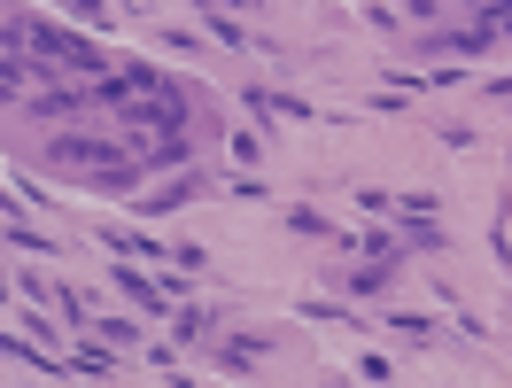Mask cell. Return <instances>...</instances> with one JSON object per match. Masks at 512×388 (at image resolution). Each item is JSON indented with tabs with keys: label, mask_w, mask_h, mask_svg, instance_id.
<instances>
[{
	"label": "cell",
	"mask_w": 512,
	"mask_h": 388,
	"mask_svg": "<svg viewBox=\"0 0 512 388\" xmlns=\"http://www.w3.org/2000/svg\"><path fill=\"white\" fill-rule=\"evenodd\" d=\"M225 194H233V202H272V187H264V179H249V171H241V179H225Z\"/></svg>",
	"instance_id": "15"
},
{
	"label": "cell",
	"mask_w": 512,
	"mask_h": 388,
	"mask_svg": "<svg viewBox=\"0 0 512 388\" xmlns=\"http://www.w3.org/2000/svg\"><path fill=\"white\" fill-rule=\"evenodd\" d=\"M396 272H404V264H381V257H365V264H350V272H342V288H350V295H381L388 280H396Z\"/></svg>",
	"instance_id": "6"
},
{
	"label": "cell",
	"mask_w": 512,
	"mask_h": 388,
	"mask_svg": "<svg viewBox=\"0 0 512 388\" xmlns=\"http://www.w3.org/2000/svg\"><path fill=\"white\" fill-rule=\"evenodd\" d=\"M171 342H179V350H202V342H218V319H210V311H179V319H171Z\"/></svg>",
	"instance_id": "8"
},
{
	"label": "cell",
	"mask_w": 512,
	"mask_h": 388,
	"mask_svg": "<svg viewBox=\"0 0 512 388\" xmlns=\"http://www.w3.org/2000/svg\"><path fill=\"white\" fill-rule=\"evenodd\" d=\"M117 288H125L132 303L148 311V319H163V288H156V280H148V272H132V264H117Z\"/></svg>",
	"instance_id": "9"
},
{
	"label": "cell",
	"mask_w": 512,
	"mask_h": 388,
	"mask_svg": "<svg viewBox=\"0 0 512 388\" xmlns=\"http://www.w3.org/2000/svg\"><path fill=\"white\" fill-rule=\"evenodd\" d=\"M94 233H101V249H117V257H148V264H163V249H156L140 226H94Z\"/></svg>",
	"instance_id": "5"
},
{
	"label": "cell",
	"mask_w": 512,
	"mask_h": 388,
	"mask_svg": "<svg viewBox=\"0 0 512 388\" xmlns=\"http://www.w3.org/2000/svg\"><path fill=\"white\" fill-rule=\"evenodd\" d=\"M202 16H210V39H225V47H256V39L241 32V24H233V16H225V8H202Z\"/></svg>",
	"instance_id": "11"
},
{
	"label": "cell",
	"mask_w": 512,
	"mask_h": 388,
	"mask_svg": "<svg viewBox=\"0 0 512 388\" xmlns=\"http://www.w3.org/2000/svg\"><path fill=\"white\" fill-rule=\"evenodd\" d=\"M8 241H16V249H39V257H55V241H47V233H32L24 218H8Z\"/></svg>",
	"instance_id": "14"
},
{
	"label": "cell",
	"mask_w": 512,
	"mask_h": 388,
	"mask_svg": "<svg viewBox=\"0 0 512 388\" xmlns=\"http://www.w3.org/2000/svg\"><path fill=\"white\" fill-rule=\"evenodd\" d=\"M388 326H396L404 342H435V319H419V311H388Z\"/></svg>",
	"instance_id": "12"
},
{
	"label": "cell",
	"mask_w": 512,
	"mask_h": 388,
	"mask_svg": "<svg viewBox=\"0 0 512 388\" xmlns=\"http://www.w3.org/2000/svg\"><path fill=\"white\" fill-rule=\"evenodd\" d=\"M86 101H94V86H55V94H32L24 109H32V117H70V109H86Z\"/></svg>",
	"instance_id": "7"
},
{
	"label": "cell",
	"mask_w": 512,
	"mask_h": 388,
	"mask_svg": "<svg viewBox=\"0 0 512 388\" xmlns=\"http://www.w3.org/2000/svg\"><path fill=\"white\" fill-rule=\"evenodd\" d=\"M357 210H365V218H396V194H381V187H365V194H357Z\"/></svg>",
	"instance_id": "16"
},
{
	"label": "cell",
	"mask_w": 512,
	"mask_h": 388,
	"mask_svg": "<svg viewBox=\"0 0 512 388\" xmlns=\"http://www.w3.org/2000/svg\"><path fill=\"white\" fill-rule=\"evenodd\" d=\"M86 334H101V342H117V350H132V342H140V326H132V319H94Z\"/></svg>",
	"instance_id": "13"
},
{
	"label": "cell",
	"mask_w": 512,
	"mask_h": 388,
	"mask_svg": "<svg viewBox=\"0 0 512 388\" xmlns=\"http://www.w3.org/2000/svg\"><path fill=\"white\" fill-rule=\"evenodd\" d=\"M202 187H210V171H179L171 187H156L148 202H132V210H140V218H171V210H187V202H194Z\"/></svg>",
	"instance_id": "3"
},
{
	"label": "cell",
	"mask_w": 512,
	"mask_h": 388,
	"mask_svg": "<svg viewBox=\"0 0 512 388\" xmlns=\"http://www.w3.org/2000/svg\"><path fill=\"white\" fill-rule=\"evenodd\" d=\"M481 16H489V32H497V39H512V8H481Z\"/></svg>",
	"instance_id": "18"
},
{
	"label": "cell",
	"mask_w": 512,
	"mask_h": 388,
	"mask_svg": "<svg viewBox=\"0 0 512 388\" xmlns=\"http://www.w3.org/2000/svg\"><path fill=\"white\" fill-rule=\"evenodd\" d=\"M249 109H256V125H272V117H319L311 101H295V94H272V86H249Z\"/></svg>",
	"instance_id": "4"
},
{
	"label": "cell",
	"mask_w": 512,
	"mask_h": 388,
	"mask_svg": "<svg viewBox=\"0 0 512 388\" xmlns=\"http://www.w3.org/2000/svg\"><path fill=\"white\" fill-rule=\"evenodd\" d=\"M303 319H319V326H357L342 303H303Z\"/></svg>",
	"instance_id": "17"
},
{
	"label": "cell",
	"mask_w": 512,
	"mask_h": 388,
	"mask_svg": "<svg viewBox=\"0 0 512 388\" xmlns=\"http://www.w3.org/2000/svg\"><path fill=\"white\" fill-rule=\"evenodd\" d=\"M288 233H311V241H342V233H334V218H326V210H303V202H288Z\"/></svg>",
	"instance_id": "10"
},
{
	"label": "cell",
	"mask_w": 512,
	"mask_h": 388,
	"mask_svg": "<svg viewBox=\"0 0 512 388\" xmlns=\"http://www.w3.org/2000/svg\"><path fill=\"white\" fill-rule=\"evenodd\" d=\"M55 163H70V171H86V179H101V171H125L132 148L125 140H94V132H55V140H39Z\"/></svg>",
	"instance_id": "2"
},
{
	"label": "cell",
	"mask_w": 512,
	"mask_h": 388,
	"mask_svg": "<svg viewBox=\"0 0 512 388\" xmlns=\"http://www.w3.org/2000/svg\"><path fill=\"white\" fill-rule=\"evenodd\" d=\"M16 47H32L39 63H63V70H78V78H117V70L101 63V47L94 39H78V32H63V24H47V16H8V55Z\"/></svg>",
	"instance_id": "1"
}]
</instances>
